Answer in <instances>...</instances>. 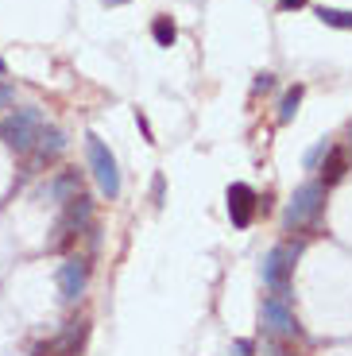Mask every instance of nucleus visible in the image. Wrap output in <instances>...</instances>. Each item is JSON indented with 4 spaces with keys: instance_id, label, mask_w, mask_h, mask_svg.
<instances>
[{
    "instance_id": "5701e85b",
    "label": "nucleus",
    "mask_w": 352,
    "mask_h": 356,
    "mask_svg": "<svg viewBox=\"0 0 352 356\" xmlns=\"http://www.w3.org/2000/svg\"><path fill=\"white\" fill-rule=\"evenodd\" d=\"M105 8H120V4H128V0H101Z\"/></svg>"
},
{
    "instance_id": "423d86ee",
    "label": "nucleus",
    "mask_w": 352,
    "mask_h": 356,
    "mask_svg": "<svg viewBox=\"0 0 352 356\" xmlns=\"http://www.w3.org/2000/svg\"><path fill=\"white\" fill-rule=\"evenodd\" d=\"M259 321H264V333L275 337V341H294L302 333L291 302H287V298H275V294L264 298V306H259Z\"/></svg>"
},
{
    "instance_id": "1a4fd4ad",
    "label": "nucleus",
    "mask_w": 352,
    "mask_h": 356,
    "mask_svg": "<svg viewBox=\"0 0 352 356\" xmlns=\"http://www.w3.org/2000/svg\"><path fill=\"white\" fill-rule=\"evenodd\" d=\"M58 294H62V302L66 306H74L86 294V286H89V259L86 256H70L66 264L58 267Z\"/></svg>"
},
{
    "instance_id": "a211bd4d",
    "label": "nucleus",
    "mask_w": 352,
    "mask_h": 356,
    "mask_svg": "<svg viewBox=\"0 0 352 356\" xmlns=\"http://www.w3.org/2000/svg\"><path fill=\"white\" fill-rule=\"evenodd\" d=\"M151 197H155V205H163V197H167V182H163V175L151 178Z\"/></svg>"
},
{
    "instance_id": "7ed1b4c3",
    "label": "nucleus",
    "mask_w": 352,
    "mask_h": 356,
    "mask_svg": "<svg viewBox=\"0 0 352 356\" xmlns=\"http://www.w3.org/2000/svg\"><path fill=\"white\" fill-rule=\"evenodd\" d=\"M302 248H306V241L298 236V241L275 244V248L264 256L259 275H264V286L275 294V298H291V279H294V264H298Z\"/></svg>"
},
{
    "instance_id": "f03ea898",
    "label": "nucleus",
    "mask_w": 352,
    "mask_h": 356,
    "mask_svg": "<svg viewBox=\"0 0 352 356\" xmlns=\"http://www.w3.org/2000/svg\"><path fill=\"white\" fill-rule=\"evenodd\" d=\"M326 194L329 190L321 182H306V186L294 190L291 205H287V213H282V229L287 232H310L321 225V213H326Z\"/></svg>"
},
{
    "instance_id": "ddd939ff",
    "label": "nucleus",
    "mask_w": 352,
    "mask_h": 356,
    "mask_svg": "<svg viewBox=\"0 0 352 356\" xmlns=\"http://www.w3.org/2000/svg\"><path fill=\"white\" fill-rule=\"evenodd\" d=\"M302 97H306V86H291L287 93H282V101H279V124H291L294 116H298Z\"/></svg>"
},
{
    "instance_id": "6e6552de",
    "label": "nucleus",
    "mask_w": 352,
    "mask_h": 356,
    "mask_svg": "<svg viewBox=\"0 0 352 356\" xmlns=\"http://www.w3.org/2000/svg\"><path fill=\"white\" fill-rule=\"evenodd\" d=\"M86 337H89V318H74L62 325V333H54L51 341L35 345L31 356H78L86 348Z\"/></svg>"
},
{
    "instance_id": "2eb2a0df",
    "label": "nucleus",
    "mask_w": 352,
    "mask_h": 356,
    "mask_svg": "<svg viewBox=\"0 0 352 356\" xmlns=\"http://www.w3.org/2000/svg\"><path fill=\"white\" fill-rule=\"evenodd\" d=\"M151 35H155V43H159V47H175V39H178L175 19H170V16H159L155 24H151Z\"/></svg>"
},
{
    "instance_id": "9d476101",
    "label": "nucleus",
    "mask_w": 352,
    "mask_h": 356,
    "mask_svg": "<svg viewBox=\"0 0 352 356\" xmlns=\"http://www.w3.org/2000/svg\"><path fill=\"white\" fill-rule=\"evenodd\" d=\"M225 197H229V217H232V225H237V229H248V225H252V217H255V209H259V197H255V190L248 186V182H232Z\"/></svg>"
},
{
    "instance_id": "4468645a",
    "label": "nucleus",
    "mask_w": 352,
    "mask_h": 356,
    "mask_svg": "<svg viewBox=\"0 0 352 356\" xmlns=\"http://www.w3.org/2000/svg\"><path fill=\"white\" fill-rule=\"evenodd\" d=\"M317 19L326 27H337V31H352V12H344V8H317Z\"/></svg>"
},
{
    "instance_id": "9b49d317",
    "label": "nucleus",
    "mask_w": 352,
    "mask_h": 356,
    "mask_svg": "<svg viewBox=\"0 0 352 356\" xmlns=\"http://www.w3.org/2000/svg\"><path fill=\"white\" fill-rule=\"evenodd\" d=\"M78 194H86V190H81V170H58V175L47 178V186L39 190V197H47V202H54V205H66Z\"/></svg>"
},
{
    "instance_id": "4be33fe9",
    "label": "nucleus",
    "mask_w": 352,
    "mask_h": 356,
    "mask_svg": "<svg viewBox=\"0 0 352 356\" xmlns=\"http://www.w3.org/2000/svg\"><path fill=\"white\" fill-rule=\"evenodd\" d=\"M252 353H255L252 341H237V345H232V356H252Z\"/></svg>"
},
{
    "instance_id": "b1692460",
    "label": "nucleus",
    "mask_w": 352,
    "mask_h": 356,
    "mask_svg": "<svg viewBox=\"0 0 352 356\" xmlns=\"http://www.w3.org/2000/svg\"><path fill=\"white\" fill-rule=\"evenodd\" d=\"M4 70H8V66H4V58H0V74H4Z\"/></svg>"
},
{
    "instance_id": "aec40b11",
    "label": "nucleus",
    "mask_w": 352,
    "mask_h": 356,
    "mask_svg": "<svg viewBox=\"0 0 352 356\" xmlns=\"http://www.w3.org/2000/svg\"><path fill=\"white\" fill-rule=\"evenodd\" d=\"M136 124H140L143 140H147V143H155V136H151V124H147V116H143V113H136Z\"/></svg>"
},
{
    "instance_id": "f3484780",
    "label": "nucleus",
    "mask_w": 352,
    "mask_h": 356,
    "mask_svg": "<svg viewBox=\"0 0 352 356\" xmlns=\"http://www.w3.org/2000/svg\"><path fill=\"white\" fill-rule=\"evenodd\" d=\"M275 86V74H255V81H252V93H267V89Z\"/></svg>"
},
{
    "instance_id": "39448f33",
    "label": "nucleus",
    "mask_w": 352,
    "mask_h": 356,
    "mask_svg": "<svg viewBox=\"0 0 352 356\" xmlns=\"http://www.w3.org/2000/svg\"><path fill=\"white\" fill-rule=\"evenodd\" d=\"M86 159H89V170L97 178V186L105 197H120V167H116V155L109 152V143L101 136L89 132L86 136Z\"/></svg>"
},
{
    "instance_id": "20e7f679",
    "label": "nucleus",
    "mask_w": 352,
    "mask_h": 356,
    "mask_svg": "<svg viewBox=\"0 0 352 356\" xmlns=\"http://www.w3.org/2000/svg\"><path fill=\"white\" fill-rule=\"evenodd\" d=\"M43 113H39L35 105L27 108H16V113H8L4 120H0V140H4V147L16 155H27L31 147H35L39 132H43Z\"/></svg>"
},
{
    "instance_id": "f257e3e1",
    "label": "nucleus",
    "mask_w": 352,
    "mask_h": 356,
    "mask_svg": "<svg viewBox=\"0 0 352 356\" xmlns=\"http://www.w3.org/2000/svg\"><path fill=\"white\" fill-rule=\"evenodd\" d=\"M86 232H93V197L78 194L62 205L58 221H54L51 236H47V252H70Z\"/></svg>"
},
{
    "instance_id": "f8f14e48",
    "label": "nucleus",
    "mask_w": 352,
    "mask_h": 356,
    "mask_svg": "<svg viewBox=\"0 0 352 356\" xmlns=\"http://www.w3.org/2000/svg\"><path fill=\"white\" fill-rule=\"evenodd\" d=\"M321 178H317V182H321V186H337V182H341L344 175H349V152H344V147H329L326 152V159H321Z\"/></svg>"
},
{
    "instance_id": "0eeeda50",
    "label": "nucleus",
    "mask_w": 352,
    "mask_h": 356,
    "mask_svg": "<svg viewBox=\"0 0 352 356\" xmlns=\"http://www.w3.org/2000/svg\"><path fill=\"white\" fill-rule=\"evenodd\" d=\"M66 147H70L66 132H62V128H54V124H43V132H39L35 147L24 155V159H27V175H39V170H47L51 163H58Z\"/></svg>"
},
{
    "instance_id": "6ab92c4d",
    "label": "nucleus",
    "mask_w": 352,
    "mask_h": 356,
    "mask_svg": "<svg viewBox=\"0 0 352 356\" xmlns=\"http://www.w3.org/2000/svg\"><path fill=\"white\" fill-rule=\"evenodd\" d=\"M12 101H16V93H12V86H8V81H0V108H8Z\"/></svg>"
},
{
    "instance_id": "dca6fc26",
    "label": "nucleus",
    "mask_w": 352,
    "mask_h": 356,
    "mask_svg": "<svg viewBox=\"0 0 352 356\" xmlns=\"http://www.w3.org/2000/svg\"><path fill=\"white\" fill-rule=\"evenodd\" d=\"M329 147H333V143H326V140L317 143V147H310V152H306V167H310V170H317V167H321V159H326V152H329Z\"/></svg>"
},
{
    "instance_id": "412c9836",
    "label": "nucleus",
    "mask_w": 352,
    "mask_h": 356,
    "mask_svg": "<svg viewBox=\"0 0 352 356\" xmlns=\"http://www.w3.org/2000/svg\"><path fill=\"white\" fill-rule=\"evenodd\" d=\"M310 0H279V12H298V8H306Z\"/></svg>"
},
{
    "instance_id": "393cba45",
    "label": "nucleus",
    "mask_w": 352,
    "mask_h": 356,
    "mask_svg": "<svg viewBox=\"0 0 352 356\" xmlns=\"http://www.w3.org/2000/svg\"><path fill=\"white\" fill-rule=\"evenodd\" d=\"M349 140H352V124H349Z\"/></svg>"
}]
</instances>
